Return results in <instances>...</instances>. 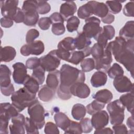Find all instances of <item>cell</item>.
<instances>
[{
  "mask_svg": "<svg viewBox=\"0 0 134 134\" xmlns=\"http://www.w3.org/2000/svg\"><path fill=\"white\" fill-rule=\"evenodd\" d=\"M105 49L109 51L114 55L116 61L121 63L133 77V39L126 40L121 37H116L114 41L107 43Z\"/></svg>",
  "mask_w": 134,
  "mask_h": 134,
  "instance_id": "cell-1",
  "label": "cell"
},
{
  "mask_svg": "<svg viewBox=\"0 0 134 134\" xmlns=\"http://www.w3.org/2000/svg\"><path fill=\"white\" fill-rule=\"evenodd\" d=\"M84 72L69 64H63L60 70V85L57 88V95L62 100L69 99L72 97L70 87L77 82H84Z\"/></svg>",
  "mask_w": 134,
  "mask_h": 134,
  "instance_id": "cell-2",
  "label": "cell"
},
{
  "mask_svg": "<svg viewBox=\"0 0 134 134\" xmlns=\"http://www.w3.org/2000/svg\"><path fill=\"white\" fill-rule=\"evenodd\" d=\"M37 99L36 94L30 92L25 87L15 92L11 96L12 104L19 112L28 107Z\"/></svg>",
  "mask_w": 134,
  "mask_h": 134,
  "instance_id": "cell-3",
  "label": "cell"
},
{
  "mask_svg": "<svg viewBox=\"0 0 134 134\" xmlns=\"http://www.w3.org/2000/svg\"><path fill=\"white\" fill-rule=\"evenodd\" d=\"M125 107L119 99L108 103L107 110L109 113V119L112 125L122 124L125 118Z\"/></svg>",
  "mask_w": 134,
  "mask_h": 134,
  "instance_id": "cell-4",
  "label": "cell"
},
{
  "mask_svg": "<svg viewBox=\"0 0 134 134\" xmlns=\"http://www.w3.org/2000/svg\"><path fill=\"white\" fill-rule=\"evenodd\" d=\"M21 10L24 14V24L28 26H35L39 21V13L37 10L36 1H25Z\"/></svg>",
  "mask_w": 134,
  "mask_h": 134,
  "instance_id": "cell-5",
  "label": "cell"
},
{
  "mask_svg": "<svg viewBox=\"0 0 134 134\" xmlns=\"http://www.w3.org/2000/svg\"><path fill=\"white\" fill-rule=\"evenodd\" d=\"M28 114L31 120L39 129H41L45 124V110L38 99L28 107Z\"/></svg>",
  "mask_w": 134,
  "mask_h": 134,
  "instance_id": "cell-6",
  "label": "cell"
},
{
  "mask_svg": "<svg viewBox=\"0 0 134 134\" xmlns=\"http://www.w3.org/2000/svg\"><path fill=\"white\" fill-rule=\"evenodd\" d=\"M75 39L71 37L64 38L58 44L57 53L60 59L68 61L72 53L75 50Z\"/></svg>",
  "mask_w": 134,
  "mask_h": 134,
  "instance_id": "cell-7",
  "label": "cell"
},
{
  "mask_svg": "<svg viewBox=\"0 0 134 134\" xmlns=\"http://www.w3.org/2000/svg\"><path fill=\"white\" fill-rule=\"evenodd\" d=\"M40 65L46 71L51 72L54 71L60 64L61 59L58 56L57 50H52L47 54L39 58Z\"/></svg>",
  "mask_w": 134,
  "mask_h": 134,
  "instance_id": "cell-8",
  "label": "cell"
},
{
  "mask_svg": "<svg viewBox=\"0 0 134 134\" xmlns=\"http://www.w3.org/2000/svg\"><path fill=\"white\" fill-rule=\"evenodd\" d=\"M85 22L82 32L90 39H94L102 30V27L100 26V19L92 16L86 19Z\"/></svg>",
  "mask_w": 134,
  "mask_h": 134,
  "instance_id": "cell-9",
  "label": "cell"
},
{
  "mask_svg": "<svg viewBox=\"0 0 134 134\" xmlns=\"http://www.w3.org/2000/svg\"><path fill=\"white\" fill-rule=\"evenodd\" d=\"M44 50V45L41 40L34 41L31 43L24 44L20 49V53L24 56L30 54L39 55Z\"/></svg>",
  "mask_w": 134,
  "mask_h": 134,
  "instance_id": "cell-10",
  "label": "cell"
},
{
  "mask_svg": "<svg viewBox=\"0 0 134 134\" xmlns=\"http://www.w3.org/2000/svg\"><path fill=\"white\" fill-rule=\"evenodd\" d=\"M115 34V30L113 26L111 25H106L103 26L102 30L98 35L94 38L97 41V43L105 48L108 40L112 39Z\"/></svg>",
  "mask_w": 134,
  "mask_h": 134,
  "instance_id": "cell-11",
  "label": "cell"
},
{
  "mask_svg": "<svg viewBox=\"0 0 134 134\" xmlns=\"http://www.w3.org/2000/svg\"><path fill=\"white\" fill-rule=\"evenodd\" d=\"M113 85L119 93H127L133 91V83L128 77L124 75L115 77L113 81Z\"/></svg>",
  "mask_w": 134,
  "mask_h": 134,
  "instance_id": "cell-12",
  "label": "cell"
},
{
  "mask_svg": "<svg viewBox=\"0 0 134 134\" xmlns=\"http://www.w3.org/2000/svg\"><path fill=\"white\" fill-rule=\"evenodd\" d=\"M18 1L9 0L1 2V14L3 17L13 20V18L18 9Z\"/></svg>",
  "mask_w": 134,
  "mask_h": 134,
  "instance_id": "cell-13",
  "label": "cell"
},
{
  "mask_svg": "<svg viewBox=\"0 0 134 134\" xmlns=\"http://www.w3.org/2000/svg\"><path fill=\"white\" fill-rule=\"evenodd\" d=\"M95 62V69L98 71L107 72L110 67L113 61V57L111 52L105 49L104 54L98 59L94 60Z\"/></svg>",
  "mask_w": 134,
  "mask_h": 134,
  "instance_id": "cell-14",
  "label": "cell"
},
{
  "mask_svg": "<svg viewBox=\"0 0 134 134\" xmlns=\"http://www.w3.org/2000/svg\"><path fill=\"white\" fill-rule=\"evenodd\" d=\"M91 122L93 128L99 129L105 127L109 122V115L104 110H101L92 115Z\"/></svg>",
  "mask_w": 134,
  "mask_h": 134,
  "instance_id": "cell-15",
  "label": "cell"
},
{
  "mask_svg": "<svg viewBox=\"0 0 134 134\" xmlns=\"http://www.w3.org/2000/svg\"><path fill=\"white\" fill-rule=\"evenodd\" d=\"M12 67L14 69L13 73L14 81L17 84H23L27 75L26 66L23 63L18 62L14 63Z\"/></svg>",
  "mask_w": 134,
  "mask_h": 134,
  "instance_id": "cell-16",
  "label": "cell"
},
{
  "mask_svg": "<svg viewBox=\"0 0 134 134\" xmlns=\"http://www.w3.org/2000/svg\"><path fill=\"white\" fill-rule=\"evenodd\" d=\"M26 118L21 114H18L17 115L12 118L11 124L9 126L10 133L24 134L25 133V123Z\"/></svg>",
  "mask_w": 134,
  "mask_h": 134,
  "instance_id": "cell-17",
  "label": "cell"
},
{
  "mask_svg": "<svg viewBox=\"0 0 134 134\" xmlns=\"http://www.w3.org/2000/svg\"><path fill=\"white\" fill-rule=\"evenodd\" d=\"M72 95L80 98H86L90 94L91 90L88 86L84 82H77L70 87Z\"/></svg>",
  "mask_w": 134,
  "mask_h": 134,
  "instance_id": "cell-18",
  "label": "cell"
},
{
  "mask_svg": "<svg viewBox=\"0 0 134 134\" xmlns=\"http://www.w3.org/2000/svg\"><path fill=\"white\" fill-rule=\"evenodd\" d=\"M19 111L17 108L9 103H2L1 104L0 118L9 120L12 117L17 115Z\"/></svg>",
  "mask_w": 134,
  "mask_h": 134,
  "instance_id": "cell-19",
  "label": "cell"
},
{
  "mask_svg": "<svg viewBox=\"0 0 134 134\" xmlns=\"http://www.w3.org/2000/svg\"><path fill=\"white\" fill-rule=\"evenodd\" d=\"M77 9L75 3L73 1H67L62 4L60 8V14L62 15L64 20H67L73 16Z\"/></svg>",
  "mask_w": 134,
  "mask_h": 134,
  "instance_id": "cell-20",
  "label": "cell"
},
{
  "mask_svg": "<svg viewBox=\"0 0 134 134\" xmlns=\"http://www.w3.org/2000/svg\"><path fill=\"white\" fill-rule=\"evenodd\" d=\"M91 48L89 47L82 50L74 51L72 53L68 62L73 64L77 65L81 62L85 57L91 54Z\"/></svg>",
  "mask_w": 134,
  "mask_h": 134,
  "instance_id": "cell-21",
  "label": "cell"
},
{
  "mask_svg": "<svg viewBox=\"0 0 134 134\" xmlns=\"http://www.w3.org/2000/svg\"><path fill=\"white\" fill-rule=\"evenodd\" d=\"M93 8V14L101 18L105 17L108 13V8L106 4L96 1H89Z\"/></svg>",
  "mask_w": 134,
  "mask_h": 134,
  "instance_id": "cell-22",
  "label": "cell"
},
{
  "mask_svg": "<svg viewBox=\"0 0 134 134\" xmlns=\"http://www.w3.org/2000/svg\"><path fill=\"white\" fill-rule=\"evenodd\" d=\"M107 76L105 72L102 71L95 72L91 78V84L94 87H99L105 85L107 82Z\"/></svg>",
  "mask_w": 134,
  "mask_h": 134,
  "instance_id": "cell-23",
  "label": "cell"
},
{
  "mask_svg": "<svg viewBox=\"0 0 134 134\" xmlns=\"http://www.w3.org/2000/svg\"><path fill=\"white\" fill-rule=\"evenodd\" d=\"M54 120L58 127H59L63 131L68 129L71 121L64 113L59 111L55 114Z\"/></svg>",
  "mask_w": 134,
  "mask_h": 134,
  "instance_id": "cell-24",
  "label": "cell"
},
{
  "mask_svg": "<svg viewBox=\"0 0 134 134\" xmlns=\"http://www.w3.org/2000/svg\"><path fill=\"white\" fill-rule=\"evenodd\" d=\"M55 90L49 87L47 85H43L41 87L38 92L39 98L44 102H48L52 100L55 95Z\"/></svg>",
  "mask_w": 134,
  "mask_h": 134,
  "instance_id": "cell-25",
  "label": "cell"
},
{
  "mask_svg": "<svg viewBox=\"0 0 134 134\" xmlns=\"http://www.w3.org/2000/svg\"><path fill=\"white\" fill-rule=\"evenodd\" d=\"M120 37L126 40L133 39L134 37V21L133 20L128 21L124 26L120 30L119 32Z\"/></svg>",
  "mask_w": 134,
  "mask_h": 134,
  "instance_id": "cell-26",
  "label": "cell"
},
{
  "mask_svg": "<svg viewBox=\"0 0 134 134\" xmlns=\"http://www.w3.org/2000/svg\"><path fill=\"white\" fill-rule=\"evenodd\" d=\"M11 71L8 67L4 64L0 66V84L1 87H7L11 83Z\"/></svg>",
  "mask_w": 134,
  "mask_h": 134,
  "instance_id": "cell-27",
  "label": "cell"
},
{
  "mask_svg": "<svg viewBox=\"0 0 134 134\" xmlns=\"http://www.w3.org/2000/svg\"><path fill=\"white\" fill-rule=\"evenodd\" d=\"M76 49L82 50L90 47L92 42L91 39L87 37L83 32H79L75 38Z\"/></svg>",
  "mask_w": 134,
  "mask_h": 134,
  "instance_id": "cell-28",
  "label": "cell"
},
{
  "mask_svg": "<svg viewBox=\"0 0 134 134\" xmlns=\"http://www.w3.org/2000/svg\"><path fill=\"white\" fill-rule=\"evenodd\" d=\"M60 83V71L55 70L50 72L46 79V85L49 87L54 90L58 88Z\"/></svg>",
  "mask_w": 134,
  "mask_h": 134,
  "instance_id": "cell-29",
  "label": "cell"
},
{
  "mask_svg": "<svg viewBox=\"0 0 134 134\" xmlns=\"http://www.w3.org/2000/svg\"><path fill=\"white\" fill-rule=\"evenodd\" d=\"M16 55L15 48L10 46L1 47V61L8 62L14 59Z\"/></svg>",
  "mask_w": 134,
  "mask_h": 134,
  "instance_id": "cell-30",
  "label": "cell"
},
{
  "mask_svg": "<svg viewBox=\"0 0 134 134\" xmlns=\"http://www.w3.org/2000/svg\"><path fill=\"white\" fill-rule=\"evenodd\" d=\"M133 91L122 95L119 98V100L127 110L131 113V115H133Z\"/></svg>",
  "mask_w": 134,
  "mask_h": 134,
  "instance_id": "cell-31",
  "label": "cell"
},
{
  "mask_svg": "<svg viewBox=\"0 0 134 134\" xmlns=\"http://www.w3.org/2000/svg\"><path fill=\"white\" fill-rule=\"evenodd\" d=\"M113 97L112 93L107 89H103L93 94V98L102 103L108 104L111 102Z\"/></svg>",
  "mask_w": 134,
  "mask_h": 134,
  "instance_id": "cell-32",
  "label": "cell"
},
{
  "mask_svg": "<svg viewBox=\"0 0 134 134\" xmlns=\"http://www.w3.org/2000/svg\"><path fill=\"white\" fill-rule=\"evenodd\" d=\"M23 85L24 87L27 89L30 92L36 94L39 90V83L31 76L29 75H27Z\"/></svg>",
  "mask_w": 134,
  "mask_h": 134,
  "instance_id": "cell-33",
  "label": "cell"
},
{
  "mask_svg": "<svg viewBox=\"0 0 134 134\" xmlns=\"http://www.w3.org/2000/svg\"><path fill=\"white\" fill-rule=\"evenodd\" d=\"M86 113V107L83 104L80 103L74 104L71 110V115L73 118L76 120H81L84 118Z\"/></svg>",
  "mask_w": 134,
  "mask_h": 134,
  "instance_id": "cell-34",
  "label": "cell"
},
{
  "mask_svg": "<svg viewBox=\"0 0 134 134\" xmlns=\"http://www.w3.org/2000/svg\"><path fill=\"white\" fill-rule=\"evenodd\" d=\"M93 14V8L90 2L80 6L77 10V16L82 19H86L89 18Z\"/></svg>",
  "mask_w": 134,
  "mask_h": 134,
  "instance_id": "cell-35",
  "label": "cell"
},
{
  "mask_svg": "<svg viewBox=\"0 0 134 134\" xmlns=\"http://www.w3.org/2000/svg\"><path fill=\"white\" fill-rule=\"evenodd\" d=\"M105 106V104L95 99L92 103L86 106L87 113L91 115L102 110Z\"/></svg>",
  "mask_w": 134,
  "mask_h": 134,
  "instance_id": "cell-36",
  "label": "cell"
},
{
  "mask_svg": "<svg viewBox=\"0 0 134 134\" xmlns=\"http://www.w3.org/2000/svg\"><path fill=\"white\" fill-rule=\"evenodd\" d=\"M108 75L111 79H114L115 77L124 75V70L122 68L118 63H114L107 71Z\"/></svg>",
  "mask_w": 134,
  "mask_h": 134,
  "instance_id": "cell-37",
  "label": "cell"
},
{
  "mask_svg": "<svg viewBox=\"0 0 134 134\" xmlns=\"http://www.w3.org/2000/svg\"><path fill=\"white\" fill-rule=\"evenodd\" d=\"M45 70L40 65L33 70L31 76L34 77L39 84L42 85L45 80Z\"/></svg>",
  "mask_w": 134,
  "mask_h": 134,
  "instance_id": "cell-38",
  "label": "cell"
},
{
  "mask_svg": "<svg viewBox=\"0 0 134 134\" xmlns=\"http://www.w3.org/2000/svg\"><path fill=\"white\" fill-rule=\"evenodd\" d=\"M66 27L69 32H72L77 30L80 21L76 16H73L71 17L66 20Z\"/></svg>",
  "mask_w": 134,
  "mask_h": 134,
  "instance_id": "cell-39",
  "label": "cell"
},
{
  "mask_svg": "<svg viewBox=\"0 0 134 134\" xmlns=\"http://www.w3.org/2000/svg\"><path fill=\"white\" fill-rule=\"evenodd\" d=\"M106 5L108 8V10L114 14H118L122 8V4L120 1H106Z\"/></svg>",
  "mask_w": 134,
  "mask_h": 134,
  "instance_id": "cell-40",
  "label": "cell"
},
{
  "mask_svg": "<svg viewBox=\"0 0 134 134\" xmlns=\"http://www.w3.org/2000/svg\"><path fill=\"white\" fill-rule=\"evenodd\" d=\"M36 7L38 13L41 15L47 14L51 10L50 4L44 1H36Z\"/></svg>",
  "mask_w": 134,
  "mask_h": 134,
  "instance_id": "cell-41",
  "label": "cell"
},
{
  "mask_svg": "<svg viewBox=\"0 0 134 134\" xmlns=\"http://www.w3.org/2000/svg\"><path fill=\"white\" fill-rule=\"evenodd\" d=\"M82 70L84 72H90L95 69V62L93 58L84 59L80 64Z\"/></svg>",
  "mask_w": 134,
  "mask_h": 134,
  "instance_id": "cell-42",
  "label": "cell"
},
{
  "mask_svg": "<svg viewBox=\"0 0 134 134\" xmlns=\"http://www.w3.org/2000/svg\"><path fill=\"white\" fill-rule=\"evenodd\" d=\"M82 132V128L80 123L71 120L68 129L64 131V133L81 134Z\"/></svg>",
  "mask_w": 134,
  "mask_h": 134,
  "instance_id": "cell-43",
  "label": "cell"
},
{
  "mask_svg": "<svg viewBox=\"0 0 134 134\" xmlns=\"http://www.w3.org/2000/svg\"><path fill=\"white\" fill-rule=\"evenodd\" d=\"M105 48L99 45L98 43H95L91 49V54L94 60L99 58L104 53Z\"/></svg>",
  "mask_w": 134,
  "mask_h": 134,
  "instance_id": "cell-44",
  "label": "cell"
},
{
  "mask_svg": "<svg viewBox=\"0 0 134 134\" xmlns=\"http://www.w3.org/2000/svg\"><path fill=\"white\" fill-rule=\"evenodd\" d=\"M80 124L81 125L83 133H90L92 131L93 129V127L91 122V120L88 118H83L81 119L80 120Z\"/></svg>",
  "mask_w": 134,
  "mask_h": 134,
  "instance_id": "cell-45",
  "label": "cell"
},
{
  "mask_svg": "<svg viewBox=\"0 0 134 134\" xmlns=\"http://www.w3.org/2000/svg\"><path fill=\"white\" fill-rule=\"evenodd\" d=\"M25 128L27 133H39V129L31 120L30 118L26 117Z\"/></svg>",
  "mask_w": 134,
  "mask_h": 134,
  "instance_id": "cell-46",
  "label": "cell"
},
{
  "mask_svg": "<svg viewBox=\"0 0 134 134\" xmlns=\"http://www.w3.org/2000/svg\"><path fill=\"white\" fill-rule=\"evenodd\" d=\"M51 31L52 33L57 36L63 35L65 31L64 23H55L52 25Z\"/></svg>",
  "mask_w": 134,
  "mask_h": 134,
  "instance_id": "cell-47",
  "label": "cell"
},
{
  "mask_svg": "<svg viewBox=\"0 0 134 134\" xmlns=\"http://www.w3.org/2000/svg\"><path fill=\"white\" fill-rule=\"evenodd\" d=\"M39 36V32L36 29H31L28 30L26 35L27 43H31Z\"/></svg>",
  "mask_w": 134,
  "mask_h": 134,
  "instance_id": "cell-48",
  "label": "cell"
},
{
  "mask_svg": "<svg viewBox=\"0 0 134 134\" xmlns=\"http://www.w3.org/2000/svg\"><path fill=\"white\" fill-rule=\"evenodd\" d=\"M44 131V132L47 134H58L60 133L57 125L52 122H48L46 123Z\"/></svg>",
  "mask_w": 134,
  "mask_h": 134,
  "instance_id": "cell-49",
  "label": "cell"
},
{
  "mask_svg": "<svg viewBox=\"0 0 134 134\" xmlns=\"http://www.w3.org/2000/svg\"><path fill=\"white\" fill-rule=\"evenodd\" d=\"M39 65L40 60L37 57H31L28 59L26 62V68L30 70H34Z\"/></svg>",
  "mask_w": 134,
  "mask_h": 134,
  "instance_id": "cell-50",
  "label": "cell"
},
{
  "mask_svg": "<svg viewBox=\"0 0 134 134\" xmlns=\"http://www.w3.org/2000/svg\"><path fill=\"white\" fill-rule=\"evenodd\" d=\"M134 3L133 1L129 2L124 6L123 8L124 14L127 17H133L134 16Z\"/></svg>",
  "mask_w": 134,
  "mask_h": 134,
  "instance_id": "cell-51",
  "label": "cell"
},
{
  "mask_svg": "<svg viewBox=\"0 0 134 134\" xmlns=\"http://www.w3.org/2000/svg\"><path fill=\"white\" fill-rule=\"evenodd\" d=\"M52 24L49 17H42L38 21V26L43 30H48Z\"/></svg>",
  "mask_w": 134,
  "mask_h": 134,
  "instance_id": "cell-52",
  "label": "cell"
},
{
  "mask_svg": "<svg viewBox=\"0 0 134 134\" xmlns=\"http://www.w3.org/2000/svg\"><path fill=\"white\" fill-rule=\"evenodd\" d=\"M113 129L114 133H128V129L125 124H119L113 125Z\"/></svg>",
  "mask_w": 134,
  "mask_h": 134,
  "instance_id": "cell-53",
  "label": "cell"
},
{
  "mask_svg": "<svg viewBox=\"0 0 134 134\" xmlns=\"http://www.w3.org/2000/svg\"><path fill=\"white\" fill-rule=\"evenodd\" d=\"M52 24H55V23H64V19L62 16V15L58 13V12H55L52 14L50 17H49Z\"/></svg>",
  "mask_w": 134,
  "mask_h": 134,
  "instance_id": "cell-54",
  "label": "cell"
},
{
  "mask_svg": "<svg viewBox=\"0 0 134 134\" xmlns=\"http://www.w3.org/2000/svg\"><path fill=\"white\" fill-rule=\"evenodd\" d=\"M8 123L9 121L0 118V133H8Z\"/></svg>",
  "mask_w": 134,
  "mask_h": 134,
  "instance_id": "cell-55",
  "label": "cell"
},
{
  "mask_svg": "<svg viewBox=\"0 0 134 134\" xmlns=\"http://www.w3.org/2000/svg\"><path fill=\"white\" fill-rule=\"evenodd\" d=\"M1 91L5 96H9L12 95L15 92V89L14 85L11 83L7 87H1Z\"/></svg>",
  "mask_w": 134,
  "mask_h": 134,
  "instance_id": "cell-56",
  "label": "cell"
},
{
  "mask_svg": "<svg viewBox=\"0 0 134 134\" xmlns=\"http://www.w3.org/2000/svg\"><path fill=\"white\" fill-rule=\"evenodd\" d=\"M13 20L16 23H23L24 20V14L22 11V10L20 8H18L16 13L15 14Z\"/></svg>",
  "mask_w": 134,
  "mask_h": 134,
  "instance_id": "cell-57",
  "label": "cell"
},
{
  "mask_svg": "<svg viewBox=\"0 0 134 134\" xmlns=\"http://www.w3.org/2000/svg\"><path fill=\"white\" fill-rule=\"evenodd\" d=\"M0 22L1 26L4 28H9L14 24V20L13 19L6 17L1 18Z\"/></svg>",
  "mask_w": 134,
  "mask_h": 134,
  "instance_id": "cell-58",
  "label": "cell"
},
{
  "mask_svg": "<svg viewBox=\"0 0 134 134\" xmlns=\"http://www.w3.org/2000/svg\"><path fill=\"white\" fill-rule=\"evenodd\" d=\"M102 21L103 23L106 24H110L114 22L115 20V16L110 14L108 13L105 17L102 18Z\"/></svg>",
  "mask_w": 134,
  "mask_h": 134,
  "instance_id": "cell-59",
  "label": "cell"
},
{
  "mask_svg": "<svg viewBox=\"0 0 134 134\" xmlns=\"http://www.w3.org/2000/svg\"><path fill=\"white\" fill-rule=\"evenodd\" d=\"M114 131L110 128H103L99 129H96L94 131L95 134H100V133H107V134H113Z\"/></svg>",
  "mask_w": 134,
  "mask_h": 134,
  "instance_id": "cell-60",
  "label": "cell"
},
{
  "mask_svg": "<svg viewBox=\"0 0 134 134\" xmlns=\"http://www.w3.org/2000/svg\"><path fill=\"white\" fill-rule=\"evenodd\" d=\"M127 125L128 127L131 129V130L133 131L134 129V124H133V115H131V117H128V118L127 120Z\"/></svg>",
  "mask_w": 134,
  "mask_h": 134,
  "instance_id": "cell-61",
  "label": "cell"
}]
</instances>
